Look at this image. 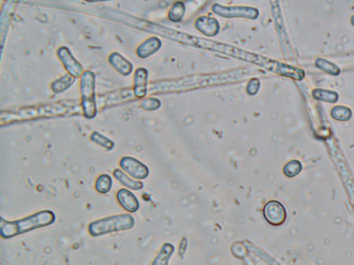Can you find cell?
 <instances>
[{
    "instance_id": "cell-11",
    "label": "cell",
    "mask_w": 354,
    "mask_h": 265,
    "mask_svg": "<svg viewBox=\"0 0 354 265\" xmlns=\"http://www.w3.org/2000/svg\"><path fill=\"white\" fill-rule=\"evenodd\" d=\"M134 91L135 96L138 98H145L148 91V71L140 67L134 74Z\"/></svg>"
},
{
    "instance_id": "cell-13",
    "label": "cell",
    "mask_w": 354,
    "mask_h": 265,
    "mask_svg": "<svg viewBox=\"0 0 354 265\" xmlns=\"http://www.w3.org/2000/svg\"><path fill=\"white\" fill-rule=\"evenodd\" d=\"M196 27L208 37L215 36L220 31V24L216 19L209 16H202L196 22Z\"/></svg>"
},
{
    "instance_id": "cell-16",
    "label": "cell",
    "mask_w": 354,
    "mask_h": 265,
    "mask_svg": "<svg viewBox=\"0 0 354 265\" xmlns=\"http://www.w3.org/2000/svg\"><path fill=\"white\" fill-rule=\"evenodd\" d=\"M113 175L114 178L117 179L122 185L127 188H130L133 191H138V190L143 189L144 187L143 182L131 178L126 173L122 171L121 169H117L114 170Z\"/></svg>"
},
{
    "instance_id": "cell-24",
    "label": "cell",
    "mask_w": 354,
    "mask_h": 265,
    "mask_svg": "<svg viewBox=\"0 0 354 265\" xmlns=\"http://www.w3.org/2000/svg\"><path fill=\"white\" fill-rule=\"evenodd\" d=\"M315 64L318 68L333 75V76H337L340 73V69L338 66L324 59H318L315 62Z\"/></svg>"
},
{
    "instance_id": "cell-8",
    "label": "cell",
    "mask_w": 354,
    "mask_h": 265,
    "mask_svg": "<svg viewBox=\"0 0 354 265\" xmlns=\"http://www.w3.org/2000/svg\"><path fill=\"white\" fill-rule=\"evenodd\" d=\"M120 166L123 171L136 180H145L149 175L147 166L135 158L125 156L120 161Z\"/></svg>"
},
{
    "instance_id": "cell-14",
    "label": "cell",
    "mask_w": 354,
    "mask_h": 265,
    "mask_svg": "<svg viewBox=\"0 0 354 265\" xmlns=\"http://www.w3.org/2000/svg\"><path fill=\"white\" fill-rule=\"evenodd\" d=\"M109 62L116 71L123 76H129L132 72L133 65L121 54L113 53L109 57Z\"/></svg>"
},
{
    "instance_id": "cell-6",
    "label": "cell",
    "mask_w": 354,
    "mask_h": 265,
    "mask_svg": "<svg viewBox=\"0 0 354 265\" xmlns=\"http://www.w3.org/2000/svg\"><path fill=\"white\" fill-rule=\"evenodd\" d=\"M135 97L136 96L132 89L125 88L99 96L97 104L100 109H106L134 100Z\"/></svg>"
},
{
    "instance_id": "cell-1",
    "label": "cell",
    "mask_w": 354,
    "mask_h": 265,
    "mask_svg": "<svg viewBox=\"0 0 354 265\" xmlns=\"http://www.w3.org/2000/svg\"><path fill=\"white\" fill-rule=\"evenodd\" d=\"M79 104L71 101H61L52 103L24 106L17 109L9 110L1 113L2 124L25 122L40 118L65 116L79 113Z\"/></svg>"
},
{
    "instance_id": "cell-9",
    "label": "cell",
    "mask_w": 354,
    "mask_h": 265,
    "mask_svg": "<svg viewBox=\"0 0 354 265\" xmlns=\"http://www.w3.org/2000/svg\"><path fill=\"white\" fill-rule=\"evenodd\" d=\"M263 214L266 220L273 226L282 225L286 218L285 208L276 201L268 202L264 207Z\"/></svg>"
},
{
    "instance_id": "cell-10",
    "label": "cell",
    "mask_w": 354,
    "mask_h": 265,
    "mask_svg": "<svg viewBox=\"0 0 354 265\" xmlns=\"http://www.w3.org/2000/svg\"><path fill=\"white\" fill-rule=\"evenodd\" d=\"M57 55L69 74L76 78L81 77L83 69L75 59L72 52L66 46H61L57 50Z\"/></svg>"
},
{
    "instance_id": "cell-25",
    "label": "cell",
    "mask_w": 354,
    "mask_h": 265,
    "mask_svg": "<svg viewBox=\"0 0 354 265\" xmlns=\"http://www.w3.org/2000/svg\"><path fill=\"white\" fill-rule=\"evenodd\" d=\"M301 169L302 166L298 160H292L286 164L284 168V172L288 178H293L301 172Z\"/></svg>"
},
{
    "instance_id": "cell-21",
    "label": "cell",
    "mask_w": 354,
    "mask_h": 265,
    "mask_svg": "<svg viewBox=\"0 0 354 265\" xmlns=\"http://www.w3.org/2000/svg\"><path fill=\"white\" fill-rule=\"evenodd\" d=\"M90 138L93 143H96L108 151L112 150L114 147V143L111 139L98 131L93 132Z\"/></svg>"
},
{
    "instance_id": "cell-19",
    "label": "cell",
    "mask_w": 354,
    "mask_h": 265,
    "mask_svg": "<svg viewBox=\"0 0 354 265\" xmlns=\"http://www.w3.org/2000/svg\"><path fill=\"white\" fill-rule=\"evenodd\" d=\"M113 184L112 177L108 174H103L98 177L95 182V189L101 194H107L111 191Z\"/></svg>"
},
{
    "instance_id": "cell-22",
    "label": "cell",
    "mask_w": 354,
    "mask_h": 265,
    "mask_svg": "<svg viewBox=\"0 0 354 265\" xmlns=\"http://www.w3.org/2000/svg\"><path fill=\"white\" fill-rule=\"evenodd\" d=\"M185 14V7L184 4L181 2H177L174 4L170 9L168 16L172 21L178 22L181 21Z\"/></svg>"
},
{
    "instance_id": "cell-23",
    "label": "cell",
    "mask_w": 354,
    "mask_h": 265,
    "mask_svg": "<svg viewBox=\"0 0 354 265\" xmlns=\"http://www.w3.org/2000/svg\"><path fill=\"white\" fill-rule=\"evenodd\" d=\"M333 118L339 121L349 120L352 117L351 110L345 106H338L333 108L331 111Z\"/></svg>"
},
{
    "instance_id": "cell-7",
    "label": "cell",
    "mask_w": 354,
    "mask_h": 265,
    "mask_svg": "<svg viewBox=\"0 0 354 265\" xmlns=\"http://www.w3.org/2000/svg\"><path fill=\"white\" fill-rule=\"evenodd\" d=\"M213 11L224 18H246L256 19L259 16L258 9L250 7H225L215 5Z\"/></svg>"
},
{
    "instance_id": "cell-4",
    "label": "cell",
    "mask_w": 354,
    "mask_h": 265,
    "mask_svg": "<svg viewBox=\"0 0 354 265\" xmlns=\"http://www.w3.org/2000/svg\"><path fill=\"white\" fill-rule=\"evenodd\" d=\"M134 225V218L131 214H118L91 222L88 227V231L91 236L99 237L108 233L129 230L132 229Z\"/></svg>"
},
{
    "instance_id": "cell-18",
    "label": "cell",
    "mask_w": 354,
    "mask_h": 265,
    "mask_svg": "<svg viewBox=\"0 0 354 265\" xmlns=\"http://www.w3.org/2000/svg\"><path fill=\"white\" fill-rule=\"evenodd\" d=\"M174 251L175 249L171 244H165L156 258L154 260L153 265H168V262Z\"/></svg>"
},
{
    "instance_id": "cell-26",
    "label": "cell",
    "mask_w": 354,
    "mask_h": 265,
    "mask_svg": "<svg viewBox=\"0 0 354 265\" xmlns=\"http://www.w3.org/2000/svg\"><path fill=\"white\" fill-rule=\"evenodd\" d=\"M160 105V101L156 98H146L140 102V106H141L142 109L149 111L158 109Z\"/></svg>"
},
{
    "instance_id": "cell-27",
    "label": "cell",
    "mask_w": 354,
    "mask_h": 265,
    "mask_svg": "<svg viewBox=\"0 0 354 265\" xmlns=\"http://www.w3.org/2000/svg\"><path fill=\"white\" fill-rule=\"evenodd\" d=\"M260 83L258 78L251 79L247 85V92L249 95H256L259 91Z\"/></svg>"
},
{
    "instance_id": "cell-5",
    "label": "cell",
    "mask_w": 354,
    "mask_h": 265,
    "mask_svg": "<svg viewBox=\"0 0 354 265\" xmlns=\"http://www.w3.org/2000/svg\"><path fill=\"white\" fill-rule=\"evenodd\" d=\"M80 93L84 116L87 119L94 118L98 112V104L95 97V76L91 71H85L80 77Z\"/></svg>"
},
{
    "instance_id": "cell-2",
    "label": "cell",
    "mask_w": 354,
    "mask_h": 265,
    "mask_svg": "<svg viewBox=\"0 0 354 265\" xmlns=\"http://www.w3.org/2000/svg\"><path fill=\"white\" fill-rule=\"evenodd\" d=\"M248 69H239L234 71L233 72L212 76H194L169 81L157 82L151 84L149 87V92L153 95L155 93L183 91L224 83H227L241 79L248 74Z\"/></svg>"
},
{
    "instance_id": "cell-15",
    "label": "cell",
    "mask_w": 354,
    "mask_h": 265,
    "mask_svg": "<svg viewBox=\"0 0 354 265\" xmlns=\"http://www.w3.org/2000/svg\"><path fill=\"white\" fill-rule=\"evenodd\" d=\"M162 46V42L157 37L147 39L137 48V55L141 58H147L158 51Z\"/></svg>"
},
{
    "instance_id": "cell-20",
    "label": "cell",
    "mask_w": 354,
    "mask_h": 265,
    "mask_svg": "<svg viewBox=\"0 0 354 265\" xmlns=\"http://www.w3.org/2000/svg\"><path fill=\"white\" fill-rule=\"evenodd\" d=\"M313 97L318 100L335 103L338 100V93L334 91L325 90V89H317L313 91Z\"/></svg>"
},
{
    "instance_id": "cell-3",
    "label": "cell",
    "mask_w": 354,
    "mask_h": 265,
    "mask_svg": "<svg viewBox=\"0 0 354 265\" xmlns=\"http://www.w3.org/2000/svg\"><path fill=\"white\" fill-rule=\"evenodd\" d=\"M55 220V214L48 210L40 211L28 217L14 221H9L2 218L0 236L5 239L14 238L35 229L47 227L52 225Z\"/></svg>"
},
{
    "instance_id": "cell-17",
    "label": "cell",
    "mask_w": 354,
    "mask_h": 265,
    "mask_svg": "<svg viewBox=\"0 0 354 265\" xmlns=\"http://www.w3.org/2000/svg\"><path fill=\"white\" fill-rule=\"evenodd\" d=\"M75 80L76 78L73 77L70 74H66L58 78L57 80H54L50 85V88L55 93H63L74 85Z\"/></svg>"
},
{
    "instance_id": "cell-12",
    "label": "cell",
    "mask_w": 354,
    "mask_h": 265,
    "mask_svg": "<svg viewBox=\"0 0 354 265\" xmlns=\"http://www.w3.org/2000/svg\"><path fill=\"white\" fill-rule=\"evenodd\" d=\"M117 199L121 206L127 212L134 213L139 210V201L132 192L126 188H122L118 191Z\"/></svg>"
}]
</instances>
